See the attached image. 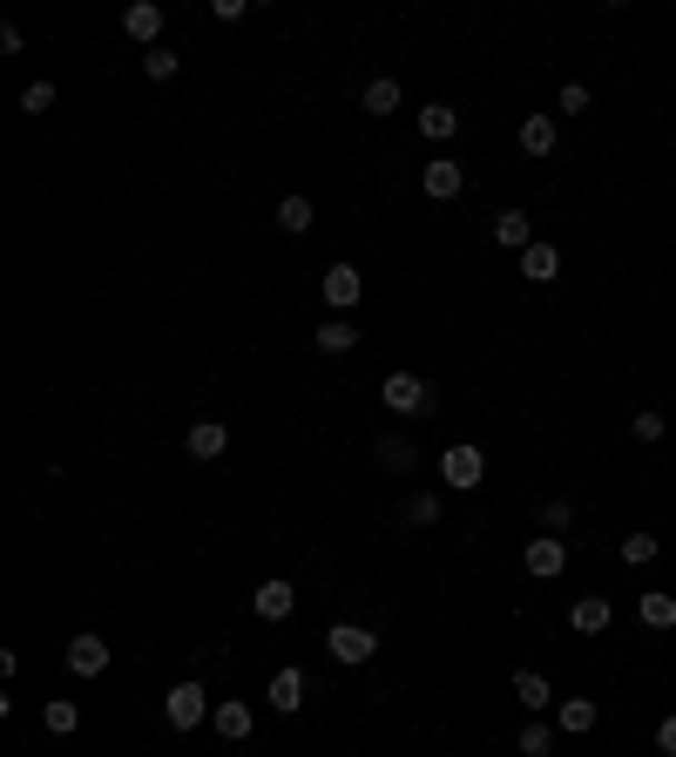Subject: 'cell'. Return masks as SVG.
<instances>
[{
  "instance_id": "obj_1",
  "label": "cell",
  "mask_w": 676,
  "mask_h": 757,
  "mask_svg": "<svg viewBox=\"0 0 676 757\" xmlns=\"http://www.w3.org/2000/svg\"><path fill=\"white\" fill-rule=\"evenodd\" d=\"M379 406L399 412V419H419V412L434 406V386L419 379V372H386V379H379Z\"/></svg>"
},
{
  "instance_id": "obj_2",
  "label": "cell",
  "mask_w": 676,
  "mask_h": 757,
  "mask_svg": "<svg viewBox=\"0 0 676 757\" xmlns=\"http://www.w3.org/2000/svg\"><path fill=\"white\" fill-rule=\"evenodd\" d=\"M440 480H447L454 494H474V487L487 480V454H480L474 440H454V447L440 454Z\"/></svg>"
},
{
  "instance_id": "obj_3",
  "label": "cell",
  "mask_w": 676,
  "mask_h": 757,
  "mask_svg": "<svg viewBox=\"0 0 676 757\" xmlns=\"http://www.w3.org/2000/svg\"><path fill=\"white\" fill-rule=\"evenodd\" d=\"M325 649H331V663L359 669V663H372V656H379V636H372V629H359V622H331V629H325Z\"/></svg>"
},
{
  "instance_id": "obj_4",
  "label": "cell",
  "mask_w": 676,
  "mask_h": 757,
  "mask_svg": "<svg viewBox=\"0 0 676 757\" xmlns=\"http://www.w3.org/2000/svg\"><path fill=\"white\" fill-rule=\"evenodd\" d=\"M521 568H528V581H561L568 575V541L561 535H535L521 548Z\"/></svg>"
},
{
  "instance_id": "obj_5",
  "label": "cell",
  "mask_w": 676,
  "mask_h": 757,
  "mask_svg": "<svg viewBox=\"0 0 676 757\" xmlns=\"http://www.w3.org/2000/svg\"><path fill=\"white\" fill-rule=\"evenodd\" d=\"M318 298H325V305H331L338 318H346V311H352V305L366 298V271H359V265H331V271L318 278Z\"/></svg>"
},
{
  "instance_id": "obj_6",
  "label": "cell",
  "mask_w": 676,
  "mask_h": 757,
  "mask_svg": "<svg viewBox=\"0 0 676 757\" xmlns=\"http://www.w3.org/2000/svg\"><path fill=\"white\" fill-rule=\"evenodd\" d=\"M109 643L96 636V629H81V636H68V649H61V663H68V677H102L109 669Z\"/></svg>"
},
{
  "instance_id": "obj_7",
  "label": "cell",
  "mask_w": 676,
  "mask_h": 757,
  "mask_svg": "<svg viewBox=\"0 0 676 757\" xmlns=\"http://www.w3.org/2000/svg\"><path fill=\"white\" fill-rule=\"evenodd\" d=\"M210 710H217V704L203 697V684H177V690H169V697H162V717H169V724H177V730H197V724H203Z\"/></svg>"
},
{
  "instance_id": "obj_8",
  "label": "cell",
  "mask_w": 676,
  "mask_h": 757,
  "mask_svg": "<svg viewBox=\"0 0 676 757\" xmlns=\"http://www.w3.org/2000/svg\"><path fill=\"white\" fill-rule=\"evenodd\" d=\"M419 190H427L434 203H454L467 190V170H460L454 156H434V162H419Z\"/></svg>"
},
{
  "instance_id": "obj_9",
  "label": "cell",
  "mask_w": 676,
  "mask_h": 757,
  "mask_svg": "<svg viewBox=\"0 0 676 757\" xmlns=\"http://www.w3.org/2000/svg\"><path fill=\"white\" fill-rule=\"evenodd\" d=\"M250 609H258V622H285V616L298 609V588H291L285 575H265L258 596H250Z\"/></svg>"
},
{
  "instance_id": "obj_10",
  "label": "cell",
  "mask_w": 676,
  "mask_h": 757,
  "mask_svg": "<svg viewBox=\"0 0 676 757\" xmlns=\"http://www.w3.org/2000/svg\"><path fill=\"white\" fill-rule=\"evenodd\" d=\"M515 142H521V156H555V149H561V129H555L548 109H528L521 129H515Z\"/></svg>"
},
{
  "instance_id": "obj_11",
  "label": "cell",
  "mask_w": 676,
  "mask_h": 757,
  "mask_svg": "<svg viewBox=\"0 0 676 757\" xmlns=\"http://www.w3.org/2000/svg\"><path fill=\"white\" fill-rule=\"evenodd\" d=\"M487 230H494V243H500V250H515V258L535 243V217H528V210H494V223H487Z\"/></svg>"
},
{
  "instance_id": "obj_12",
  "label": "cell",
  "mask_w": 676,
  "mask_h": 757,
  "mask_svg": "<svg viewBox=\"0 0 676 757\" xmlns=\"http://www.w3.org/2000/svg\"><path fill=\"white\" fill-rule=\"evenodd\" d=\"M515 271H521L528 285H555V278H561V250H555L548 237H535V243L521 250V265H515Z\"/></svg>"
},
{
  "instance_id": "obj_13",
  "label": "cell",
  "mask_w": 676,
  "mask_h": 757,
  "mask_svg": "<svg viewBox=\"0 0 676 757\" xmlns=\"http://www.w3.org/2000/svg\"><path fill=\"white\" fill-rule=\"evenodd\" d=\"M609 622H616L609 596H575V602H568V629H575V636H603Z\"/></svg>"
},
{
  "instance_id": "obj_14",
  "label": "cell",
  "mask_w": 676,
  "mask_h": 757,
  "mask_svg": "<svg viewBox=\"0 0 676 757\" xmlns=\"http://www.w3.org/2000/svg\"><path fill=\"white\" fill-rule=\"evenodd\" d=\"M596 717H603L596 697H561V704H555V730H561V737H588V730H596Z\"/></svg>"
},
{
  "instance_id": "obj_15",
  "label": "cell",
  "mask_w": 676,
  "mask_h": 757,
  "mask_svg": "<svg viewBox=\"0 0 676 757\" xmlns=\"http://www.w3.org/2000/svg\"><path fill=\"white\" fill-rule=\"evenodd\" d=\"M122 34L142 41V48H162V8H156V0H136V8H122Z\"/></svg>"
},
{
  "instance_id": "obj_16",
  "label": "cell",
  "mask_w": 676,
  "mask_h": 757,
  "mask_svg": "<svg viewBox=\"0 0 676 757\" xmlns=\"http://www.w3.org/2000/svg\"><path fill=\"white\" fill-rule=\"evenodd\" d=\"M636 622L643 629H676V588H643V596H636Z\"/></svg>"
},
{
  "instance_id": "obj_17",
  "label": "cell",
  "mask_w": 676,
  "mask_h": 757,
  "mask_svg": "<svg viewBox=\"0 0 676 757\" xmlns=\"http://www.w3.org/2000/svg\"><path fill=\"white\" fill-rule=\"evenodd\" d=\"M223 447H230V427H223V419H197V427L183 434V454H190V460H217Z\"/></svg>"
},
{
  "instance_id": "obj_18",
  "label": "cell",
  "mask_w": 676,
  "mask_h": 757,
  "mask_svg": "<svg viewBox=\"0 0 676 757\" xmlns=\"http://www.w3.org/2000/svg\"><path fill=\"white\" fill-rule=\"evenodd\" d=\"M265 704H271L278 717H298V710H305V669H278L271 690H265Z\"/></svg>"
},
{
  "instance_id": "obj_19",
  "label": "cell",
  "mask_w": 676,
  "mask_h": 757,
  "mask_svg": "<svg viewBox=\"0 0 676 757\" xmlns=\"http://www.w3.org/2000/svg\"><path fill=\"white\" fill-rule=\"evenodd\" d=\"M210 724H217V737H223V744H243V737H250V724H258V710H250L243 697H230V704H217V710H210Z\"/></svg>"
},
{
  "instance_id": "obj_20",
  "label": "cell",
  "mask_w": 676,
  "mask_h": 757,
  "mask_svg": "<svg viewBox=\"0 0 676 757\" xmlns=\"http://www.w3.org/2000/svg\"><path fill=\"white\" fill-rule=\"evenodd\" d=\"M359 102H366V116H372V122H386V116H399V102H406V89H399V81H392V74H372Z\"/></svg>"
},
{
  "instance_id": "obj_21",
  "label": "cell",
  "mask_w": 676,
  "mask_h": 757,
  "mask_svg": "<svg viewBox=\"0 0 676 757\" xmlns=\"http://www.w3.org/2000/svg\"><path fill=\"white\" fill-rule=\"evenodd\" d=\"M419 136H427V142H454L460 136V109L454 102H427V109H419Z\"/></svg>"
},
{
  "instance_id": "obj_22",
  "label": "cell",
  "mask_w": 676,
  "mask_h": 757,
  "mask_svg": "<svg viewBox=\"0 0 676 757\" xmlns=\"http://www.w3.org/2000/svg\"><path fill=\"white\" fill-rule=\"evenodd\" d=\"M515 697L528 704V717H541V710H555V684L541 677V669H515Z\"/></svg>"
},
{
  "instance_id": "obj_23",
  "label": "cell",
  "mask_w": 676,
  "mask_h": 757,
  "mask_svg": "<svg viewBox=\"0 0 676 757\" xmlns=\"http://www.w3.org/2000/svg\"><path fill=\"white\" fill-rule=\"evenodd\" d=\"M311 346L318 352H352L359 346V325L352 318H325V325H311Z\"/></svg>"
},
{
  "instance_id": "obj_24",
  "label": "cell",
  "mask_w": 676,
  "mask_h": 757,
  "mask_svg": "<svg viewBox=\"0 0 676 757\" xmlns=\"http://www.w3.org/2000/svg\"><path fill=\"white\" fill-rule=\"evenodd\" d=\"M311 223H318L311 197H298V190H291V197H278V230H285V237H305Z\"/></svg>"
},
{
  "instance_id": "obj_25",
  "label": "cell",
  "mask_w": 676,
  "mask_h": 757,
  "mask_svg": "<svg viewBox=\"0 0 676 757\" xmlns=\"http://www.w3.org/2000/svg\"><path fill=\"white\" fill-rule=\"evenodd\" d=\"M616 555H623V568H649V561H656V555H663V541H656V535H643V528H636V535H623V541H616Z\"/></svg>"
},
{
  "instance_id": "obj_26",
  "label": "cell",
  "mask_w": 676,
  "mask_h": 757,
  "mask_svg": "<svg viewBox=\"0 0 676 757\" xmlns=\"http://www.w3.org/2000/svg\"><path fill=\"white\" fill-rule=\"evenodd\" d=\"M515 750H521V757H555V724L528 717V724H521V737H515Z\"/></svg>"
},
{
  "instance_id": "obj_27",
  "label": "cell",
  "mask_w": 676,
  "mask_h": 757,
  "mask_svg": "<svg viewBox=\"0 0 676 757\" xmlns=\"http://www.w3.org/2000/svg\"><path fill=\"white\" fill-rule=\"evenodd\" d=\"M372 454H379V467H386V474H406V467L419 460V454H412V440H399V434H379V447H372Z\"/></svg>"
},
{
  "instance_id": "obj_28",
  "label": "cell",
  "mask_w": 676,
  "mask_h": 757,
  "mask_svg": "<svg viewBox=\"0 0 676 757\" xmlns=\"http://www.w3.org/2000/svg\"><path fill=\"white\" fill-rule=\"evenodd\" d=\"M41 724H48L54 737H74V730H81V710H74L68 697H48V704H41Z\"/></svg>"
},
{
  "instance_id": "obj_29",
  "label": "cell",
  "mask_w": 676,
  "mask_h": 757,
  "mask_svg": "<svg viewBox=\"0 0 676 757\" xmlns=\"http://www.w3.org/2000/svg\"><path fill=\"white\" fill-rule=\"evenodd\" d=\"M629 434H636V447H656V440H669V419H663L656 406H643V412L629 419Z\"/></svg>"
},
{
  "instance_id": "obj_30",
  "label": "cell",
  "mask_w": 676,
  "mask_h": 757,
  "mask_svg": "<svg viewBox=\"0 0 676 757\" xmlns=\"http://www.w3.org/2000/svg\"><path fill=\"white\" fill-rule=\"evenodd\" d=\"M399 521H406V528H434V521H440V494H412L406 508H399Z\"/></svg>"
},
{
  "instance_id": "obj_31",
  "label": "cell",
  "mask_w": 676,
  "mask_h": 757,
  "mask_svg": "<svg viewBox=\"0 0 676 757\" xmlns=\"http://www.w3.org/2000/svg\"><path fill=\"white\" fill-rule=\"evenodd\" d=\"M555 109H561V116H575V122H581V116H588V109H596V96H588V81H561V96H555Z\"/></svg>"
},
{
  "instance_id": "obj_32",
  "label": "cell",
  "mask_w": 676,
  "mask_h": 757,
  "mask_svg": "<svg viewBox=\"0 0 676 757\" xmlns=\"http://www.w3.org/2000/svg\"><path fill=\"white\" fill-rule=\"evenodd\" d=\"M541 528H548V535H568V528H575V500H568V494L541 500Z\"/></svg>"
},
{
  "instance_id": "obj_33",
  "label": "cell",
  "mask_w": 676,
  "mask_h": 757,
  "mask_svg": "<svg viewBox=\"0 0 676 757\" xmlns=\"http://www.w3.org/2000/svg\"><path fill=\"white\" fill-rule=\"evenodd\" d=\"M177 68H183V54H177V48H142V74H149V81H169Z\"/></svg>"
},
{
  "instance_id": "obj_34",
  "label": "cell",
  "mask_w": 676,
  "mask_h": 757,
  "mask_svg": "<svg viewBox=\"0 0 676 757\" xmlns=\"http://www.w3.org/2000/svg\"><path fill=\"white\" fill-rule=\"evenodd\" d=\"M54 109V81H28L21 89V116H48Z\"/></svg>"
},
{
  "instance_id": "obj_35",
  "label": "cell",
  "mask_w": 676,
  "mask_h": 757,
  "mask_svg": "<svg viewBox=\"0 0 676 757\" xmlns=\"http://www.w3.org/2000/svg\"><path fill=\"white\" fill-rule=\"evenodd\" d=\"M656 750H663V757H676V710L656 724Z\"/></svg>"
}]
</instances>
